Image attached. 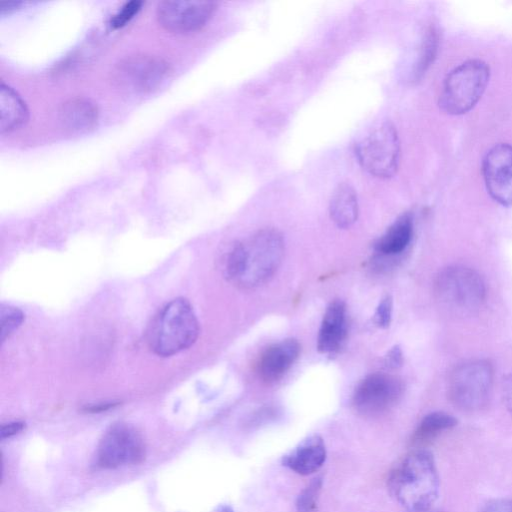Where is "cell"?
I'll list each match as a JSON object with an SVG mask.
<instances>
[{"label": "cell", "instance_id": "obj_24", "mask_svg": "<svg viewBox=\"0 0 512 512\" xmlns=\"http://www.w3.org/2000/svg\"><path fill=\"white\" fill-rule=\"evenodd\" d=\"M24 314L13 306H1V341L4 342L23 322Z\"/></svg>", "mask_w": 512, "mask_h": 512}, {"label": "cell", "instance_id": "obj_26", "mask_svg": "<svg viewBox=\"0 0 512 512\" xmlns=\"http://www.w3.org/2000/svg\"><path fill=\"white\" fill-rule=\"evenodd\" d=\"M393 300L386 295L378 304L373 315V322L379 328H387L391 323Z\"/></svg>", "mask_w": 512, "mask_h": 512}, {"label": "cell", "instance_id": "obj_9", "mask_svg": "<svg viewBox=\"0 0 512 512\" xmlns=\"http://www.w3.org/2000/svg\"><path fill=\"white\" fill-rule=\"evenodd\" d=\"M146 453L141 434L125 423L112 425L102 436L96 462L102 468H117L140 463Z\"/></svg>", "mask_w": 512, "mask_h": 512}, {"label": "cell", "instance_id": "obj_13", "mask_svg": "<svg viewBox=\"0 0 512 512\" xmlns=\"http://www.w3.org/2000/svg\"><path fill=\"white\" fill-rule=\"evenodd\" d=\"M301 346L294 338H288L267 347L261 354L257 372L266 383L281 379L299 357Z\"/></svg>", "mask_w": 512, "mask_h": 512}, {"label": "cell", "instance_id": "obj_15", "mask_svg": "<svg viewBox=\"0 0 512 512\" xmlns=\"http://www.w3.org/2000/svg\"><path fill=\"white\" fill-rule=\"evenodd\" d=\"M326 456V447L322 437L312 434L285 455L282 463L293 472L306 476L317 472L323 466Z\"/></svg>", "mask_w": 512, "mask_h": 512}, {"label": "cell", "instance_id": "obj_25", "mask_svg": "<svg viewBox=\"0 0 512 512\" xmlns=\"http://www.w3.org/2000/svg\"><path fill=\"white\" fill-rule=\"evenodd\" d=\"M143 2L141 1H129L126 2L118 11L115 13L110 20L111 27L117 29L127 24L141 9Z\"/></svg>", "mask_w": 512, "mask_h": 512}, {"label": "cell", "instance_id": "obj_32", "mask_svg": "<svg viewBox=\"0 0 512 512\" xmlns=\"http://www.w3.org/2000/svg\"><path fill=\"white\" fill-rule=\"evenodd\" d=\"M218 512H234L229 506L221 507Z\"/></svg>", "mask_w": 512, "mask_h": 512}, {"label": "cell", "instance_id": "obj_23", "mask_svg": "<svg viewBox=\"0 0 512 512\" xmlns=\"http://www.w3.org/2000/svg\"><path fill=\"white\" fill-rule=\"evenodd\" d=\"M322 487V478H314L298 496L297 512H317L318 500Z\"/></svg>", "mask_w": 512, "mask_h": 512}, {"label": "cell", "instance_id": "obj_30", "mask_svg": "<svg viewBox=\"0 0 512 512\" xmlns=\"http://www.w3.org/2000/svg\"><path fill=\"white\" fill-rule=\"evenodd\" d=\"M25 428V423L23 422H11L1 426L0 437L1 439L12 437L19 432H21Z\"/></svg>", "mask_w": 512, "mask_h": 512}, {"label": "cell", "instance_id": "obj_16", "mask_svg": "<svg viewBox=\"0 0 512 512\" xmlns=\"http://www.w3.org/2000/svg\"><path fill=\"white\" fill-rule=\"evenodd\" d=\"M98 118L97 105L90 99L82 97L65 101L58 111L61 127L74 134L89 132L97 125Z\"/></svg>", "mask_w": 512, "mask_h": 512}, {"label": "cell", "instance_id": "obj_4", "mask_svg": "<svg viewBox=\"0 0 512 512\" xmlns=\"http://www.w3.org/2000/svg\"><path fill=\"white\" fill-rule=\"evenodd\" d=\"M434 290L445 309L461 316L478 311L486 298L482 277L472 268L462 265L449 266L439 272Z\"/></svg>", "mask_w": 512, "mask_h": 512}, {"label": "cell", "instance_id": "obj_12", "mask_svg": "<svg viewBox=\"0 0 512 512\" xmlns=\"http://www.w3.org/2000/svg\"><path fill=\"white\" fill-rule=\"evenodd\" d=\"M482 174L491 198L512 206V146L499 143L491 147L483 158Z\"/></svg>", "mask_w": 512, "mask_h": 512}, {"label": "cell", "instance_id": "obj_22", "mask_svg": "<svg viewBox=\"0 0 512 512\" xmlns=\"http://www.w3.org/2000/svg\"><path fill=\"white\" fill-rule=\"evenodd\" d=\"M438 46V34L434 28H430L423 41L421 54L414 71L415 79L421 77L430 66L435 57Z\"/></svg>", "mask_w": 512, "mask_h": 512}, {"label": "cell", "instance_id": "obj_27", "mask_svg": "<svg viewBox=\"0 0 512 512\" xmlns=\"http://www.w3.org/2000/svg\"><path fill=\"white\" fill-rule=\"evenodd\" d=\"M479 512H512V499H493L483 505Z\"/></svg>", "mask_w": 512, "mask_h": 512}, {"label": "cell", "instance_id": "obj_19", "mask_svg": "<svg viewBox=\"0 0 512 512\" xmlns=\"http://www.w3.org/2000/svg\"><path fill=\"white\" fill-rule=\"evenodd\" d=\"M413 235V218L410 213L401 215L375 243V250L382 257L402 253Z\"/></svg>", "mask_w": 512, "mask_h": 512}, {"label": "cell", "instance_id": "obj_17", "mask_svg": "<svg viewBox=\"0 0 512 512\" xmlns=\"http://www.w3.org/2000/svg\"><path fill=\"white\" fill-rule=\"evenodd\" d=\"M28 108L12 87L0 85V131L2 134L22 127L28 120Z\"/></svg>", "mask_w": 512, "mask_h": 512}, {"label": "cell", "instance_id": "obj_7", "mask_svg": "<svg viewBox=\"0 0 512 512\" xmlns=\"http://www.w3.org/2000/svg\"><path fill=\"white\" fill-rule=\"evenodd\" d=\"M355 155L361 167L378 178H390L400 163V141L395 126L383 122L372 129L355 146Z\"/></svg>", "mask_w": 512, "mask_h": 512}, {"label": "cell", "instance_id": "obj_14", "mask_svg": "<svg viewBox=\"0 0 512 512\" xmlns=\"http://www.w3.org/2000/svg\"><path fill=\"white\" fill-rule=\"evenodd\" d=\"M347 335L346 306L342 300L332 301L324 313L317 340V349L323 354L336 353Z\"/></svg>", "mask_w": 512, "mask_h": 512}, {"label": "cell", "instance_id": "obj_2", "mask_svg": "<svg viewBox=\"0 0 512 512\" xmlns=\"http://www.w3.org/2000/svg\"><path fill=\"white\" fill-rule=\"evenodd\" d=\"M198 335L199 323L191 304L184 298H176L153 319L148 344L155 354L167 357L189 348Z\"/></svg>", "mask_w": 512, "mask_h": 512}, {"label": "cell", "instance_id": "obj_20", "mask_svg": "<svg viewBox=\"0 0 512 512\" xmlns=\"http://www.w3.org/2000/svg\"><path fill=\"white\" fill-rule=\"evenodd\" d=\"M457 425V419L452 415L437 411L427 414L416 427L411 436V444L421 446L437 438L442 432Z\"/></svg>", "mask_w": 512, "mask_h": 512}, {"label": "cell", "instance_id": "obj_29", "mask_svg": "<svg viewBox=\"0 0 512 512\" xmlns=\"http://www.w3.org/2000/svg\"><path fill=\"white\" fill-rule=\"evenodd\" d=\"M502 392L505 406L512 414V372L504 378Z\"/></svg>", "mask_w": 512, "mask_h": 512}, {"label": "cell", "instance_id": "obj_31", "mask_svg": "<svg viewBox=\"0 0 512 512\" xmlns=\"http://www.w3.org/2000/svg\"><path fill=\"white\" fill-rule=\"evenodd\" d=\"M22 4V1L1 2L0 13L3 15L11 11H14L15 9L19 8Z\"/></svg>", "mask_w": 512, "mask_h": 512}, {"label": "cell", "instance_id": "obj_33", "mask_svg": "<svg viewBox=\"0 0 512 512\" xmlns=\"http://www.w3.org/2000/svg\"><path fill=\"white\" fill-rule=\"evenodd\" d=\"M418 512H442V511L437 510V509H433V508H429V509H426V510H423V511H418Z\"/></svg>", "mask_w": 512, "mask_h": 512}, {"label": "cell", "instance_id": "obj_21", "mask_svg": "<svg viewBox=\"0 0 512 512\" xmlns=\"http://www.w3.org/2000/svg\"><path fill=\"white\" fill-rule=\"evenodd\" d=\"M245 263V246L242 241H235L229 245L221 258L223 276L234 284L242 274Z\"/></svg>", "mask_w": 512, "mask_h": 512}, {"label": "cell", "instance_id": "obj_10", "mask_svg": "<svg viewBox=\"0 0 512 512\" xmlns=\"http://www.w3.org/2000/svg\"><path fill=\"white\" fill-rule=\"evenodd\" d=\"M404 391L402 380L386 373H373L366 376L353 394L355 410L364 416H378L391 409Z\"/></svg>", "mask_w": 512, "mask_h": 512}, {"label": "cell", "instance_id": "obj_8", "mask_svg": "<svg viewBox=\"0 0 512 512\" xmlns=\"http://www.w3.org/2000/svg\"><path fill=\"white\" fill-rule=\"evenodd\" d=\"M171 72V66L161 57L134 54L116 64L113 80L126 91L143 94L159 89L168 80Z\"/></svg>", "mask_w": 512, "mask_h": 512}, {"label": "cell", "instance_id": "obj_18", "mask_svg": "<svg viewBox=\"0 0 512 512\" xmlns=\"http://www.w3.org/2000/svg\"><path fill=\"white\" fill-rule=\"evenodd\" d=\"M359 206L357 193L348 183L339 184L333 191L329 213L339 228H349L358 218Z\"/></svg>", "mask_w": 512, "mask_h": 512}, {"label": "cell", "instance_id": "obj_28", "mask_svg": "<svg viewBox=\"0 0 512 512\" xmlns=\"http://www.w3.org/2000/svg\"><path fill=\"white\" fill-rule=\"evenodd\" d=\"M384 364L390 369H397L403 364V353L401 348L396 345L392 347L384 358Z\"/></svg>", "mask_w": 512, "mask_h": 512}, {"label": "cell", "instance_id": "obj_1", "mask_svg": "<svg viewBox=\"0 0 512 512\" xmlns=\"http://www.w3.org/2000/svg\"><path fill=\"white\" fill-rule=\"evenodd\" d=\"M387 486L392 498L409 512L432 508L440 488L432 453L422 448L407 453L390 471Z\"/></svg>", "mask_w": 512, "mask_h": 512}, {"label": "cell", "instance_id": "obj_3", "mask_svg": "<svg viewBox=\"0 0 512 512\" xmlns=\"http://www.w3.org/2000/svg\"><path fill=\"white\" fill-rule=\"evenodd\" d=\"M490 78V68L481 59H469L452 69L444 79L439 108L449 115L470 111L481 99Z\"/></svg>", "mask_w": 512, "mask_h": 512}, {"label": "cell", "instance_id": "obj_5", "mask_svg": "<svg viewBox=\"0 0 512 512\" xmlns=\"http://www.w3.org/2000/svg\"><path fill=\"white\" fill-rule=\"evenodd\" d=\"M243 242L245 263L235 284L248 289L264 284L274 275L283 259L285 244L282 234L274 228L261 229Z\"/></svg>", "mask_w": 512, "mask_h": 512}, {"label": "cell", "instance_id": "obj_6", "mask_svg": "<svg viewBox=\"0 0 512 512\" xmlns=\"http://www.w3.org/2000/svg\"><path fill=\"white\" fill-rule=\"evenodd\" d=\"M493 369L486 360H469L451 372L447 392L458 409L475 412L484 408L491 396Z\"/></svg>", "mask_w": 512, "mask_h": 512}, {"label": "cell", "instance_id": "obj_11", "mask_svg": "<svg viewBox=\"0 0 512 512\" xmlns=\"http://www.w3.org/2000/svg\"><path fill=\"white\" fill-rule=\"evenodd\" d=\"M217 4L212 1H163L157 7V20L167 31L190 33L202 28L212 17Z\"/></svg>", "mask_w": 512, "mask_h": 512}]
</instances>
